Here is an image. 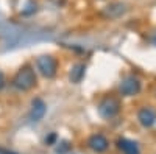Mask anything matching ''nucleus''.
<instances>
[{
  "label": "nucleus",
  "instance_id": "f257e3e1",
  "mask_svg": "<svg viewBox=\"0 0 156 154\" xmlns=\"http://www.w3.org/2000/svg\"><path fill=\"white\" fill-rule=\"evenodd\" d=\"M36 81H37V78H36V73H34L33 67L23 66L14 76H12L11 86L14 89H17V91H20V92H27L36 86Z\"/></svg>",
  "mask_w": 156,
  "mask_h": 154
},
{
  "label": "nucleus",
  "instance_id": "f03ea898",
  "mask_svg": "<svg viewBox=\"0 0 156 154\" xmlns=\"http://www.w3.org/2000/svg\"><path fill=\"white\" fill-rule=\"evenodd\" d=\"M36 67L42 76L45 78H55V75L58 72V62L53 56L50 55H42L36 59Z\"/></svg>",
  "mask_w": 156,
  "mask_h": 154
},
{
  "label": "nucleus",
  "instance_id": "7ed1b4c3",
  "mask_svg": "<svg viewBox=\"0 0 156 154\" xmlns=\"http://www.w3.org/2000/svg\"><path fill=\"white\" fill-rule=\"evenodd\" d=\"M120 111V103L114 97H105L98 103V114L103 118H112Z\"/></svg>",
  "mask_w": 156,
  "mask_h": 154
},
{
  "label": "nucleus",
  "instance_id": "20e7f679",
  "mask_svg": "<svg viewBox=\"0 0 156 154\" xmlns=\"http://www.w3.org/2000/svg\"><path fill=\"white\" fill-rule=\"evenodd\" d=\"M119 91L123 97H134L140 92V81L136 76H126V78L122 80Z\"/></svg>",
  "mask_w": 156,
  "mask_h": 154
},
{
  "label": "nucleus",
  "instance_id": "39448f33",
  "mask_svg": "<svg viewBox=\"0 0 156 154\" xmlns=\"http://www.w3.org/2000/svg\"><path fill=\"white\" fill-rule=\"evenodd\" d=\"M87 146L92 149L94 152H105L109 146V142L105 135L101 134H95V135H90L87 140Z\"/></svg>",
  "mask_w": 156,
  "mask_h": 154
},
{
  "label": "nucleus",
  "instance_id": "423d86ee",
  "mask_svg": "<svg viewBox=\"0 0 156 154\" xmlns=\"http://www.w3.org/2000/svg\"><path fill=\"white\" fill-rule=\"evenodd\" d=\"M47 112V106L41 98H34L31 103V111H30V120L31 121H39L44 118Z\"/></svg>",
  "mask_w": 156,
  "mask_h": 154
},
{
  "label": "nucleus",
  "instance_id": "0eeeda50",
  "mask_svg": "<svg viewBox=\"0 0 156 154\" xmlns=\"http://www.w3.org/2000/svg\"><path fill=\"white\" fill-rule=\"evenodd\" d=\"M137 118H139V123L144 126V128H150L156 121V112L151 108H144V109L139 111Z\"/></svg>",
  "mask_w": 156,
  "mask_h": 154
},
{
  "label": "nucleus",
  "instance_id": "6e6552de",
  "mask_svg": "<svg viewBox=\"0 0 156 154\" xmlns=\"http://www.w3.org/2000/svg\"><path fill=\"white\" fill-rule=\"evenodd\" d=\"M125 11H126V8H125L123 3L114 2V3H111L109 6L105 8V11H103V16L108 17V19H115V17H120Z\"/></svg>",
  "mask_w": 156,
  "mask_h": 154
},
{
  "label": "nucleus",
  "instance_id": "1a4fd4ad",
  "mask_svg": "<svg viewBox=\"0 0 156 154\" xmlns=\"http://www.w3.org/2000/svg\"><path fill=\"white\" fill-rule=\"evenodd\" d=\"M117 148H119L123 154H140L137 143L133 142V140H128V139H119L117 140Z\"/></svg>",
  "mask_w": 156,
  "mask_h": 154
},
{
  "label": "nucleus",
  "instance_id": "9d476101",
  "mask_svg": "<svg viewBox=\"0 0 156 154\" xmlns=\"http://www.w3.org/2000/svg\"><path fill=\"white\" fill-rule=\"evenodd\" d=\"M84 73H86V66L84 64H75V66L70 69V73H69V78L73 84H78L81 83V80L84 78Z\"/></svg>",
  "mask_w": 156,
  "mask_h": 154
},
{
  "label": "nucleus",
  "instance_id": "9b49d317",
  "mask_svg": "<svg viewBox=\"0 0 156 154\" xmlns=\"http://www.w3.org/2000/svg\"><path fill=\"white\" fill-rule=\"evenodd\" d=\"M61 145H62L61 148H59V146L56 148V152H58V154H64L66 151H69V148H70V146H69V143H67V142H64V143H61Z\"/></svg>",
  "mask_w": 156,
  "mask_h": 154
},
{
  "label": "nucleus",
  "instance_id": "f8f14e48",
  "mask_svg": "<svg viewBox=\"0 0 156 154\" xmlns=\"http://www.w3.org/2000/svg\"><path fill=\"white\" fill-rule=\"evenodd\" d=\"M55 139H56V135H55V134H51L50 137H47V139H45V143H48V145H53Z\"/></svg>",
  "mask_w": 156,
  "mask_h": 154
},
{
  "label": "nucleus",
  "instance_id": "ddd939ff",
  "mask_svg": "<svg viewBox=\"0 0 156 154\" xmlns=\"http://www.w3.org/2000/svg\"><path fill=\"white\" fill-rule=\"evenodd\" d=\"M3 87H5V75L0 72V91H2Z\"/></svg>",
  "mask_w": 156,
  "mask_h": 154
},
{
  "label": "nucleus",
  "instance_id": "4468645a",
  "mask_svg": "<svg viewBox=\"0 0 156 154\" xmlns=\"http://www.w3.org/2000/svg\"><path fill=\"white\" fill-rule=\"evenodd\" d=\"M0 154H17V152L9 151V149H6V148H2V146H0Z\"/></svg>",
  "mask_w": 156,
  "mask_h": 154
},
{
  "label": "nucleus",
  "instance_id": "2eb2a0df",
  "mask_svg": "<svg viewBox=\"0 0 156 154\" xmlns=\"http://www.w3.org/2000/svg\"><path fill=\"white\" fill-rule=\"evenodd\" d=\"M151 42H153V45H156V31L151 34Z\"/></svg>",
  "mask_w": 156,
  "mask_h": 154
}]
</instances>
